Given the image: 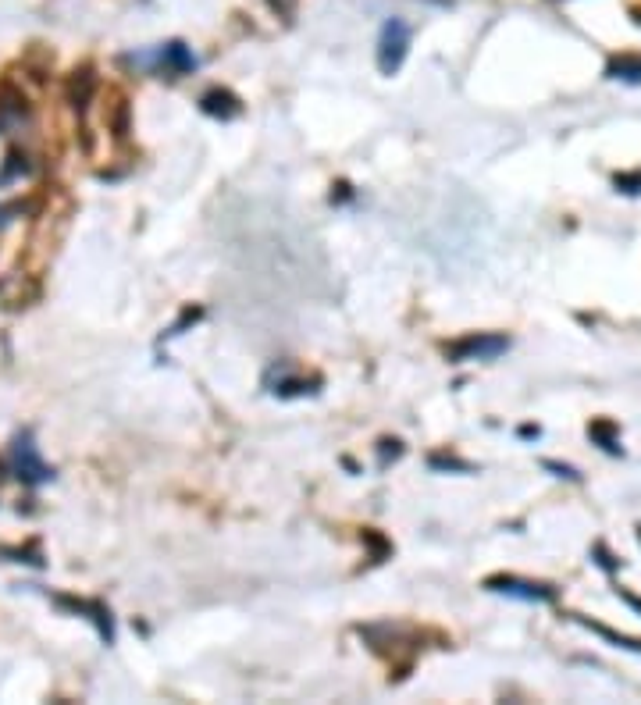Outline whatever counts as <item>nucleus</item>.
<instances>
[{
    "instance_id": "1",
    "label": "nucleus",
    "mask_w": 641,
    "mask_h": 705,
    "mask_svg": "<svg viewBox=\"0 0 641 705\" xmlns=\"http://www.w3.org/2000/svg\"><path fill=\"white\" fill-rule=\"evenodd\" d=\"M510 349V335L499 332H478V335H463V339L449 342L446 360L449 364H471V360H495Z\"/></svg>"
},
{
    "instance_id": "2",
    "label": "nucleus",
    "mask_w": 641,
    "mask_h": 705,
    "mask_svg": "<svg viewBox=\"0 0 641 705\" xmlns=\"http://www.w3.org/2000/svg\"><path fill=\"white\" fill-rule=\"evenodd\" d=\"M11 470H15L25 485H47V481L54 478V467L43 463V456H40V449H36L33 431L29 428L18 431L15 442H11Z\"/></svg>"
},
{
    "instance_id": "3",
    "label": "nucleus",
    "mask_w": 641,
    "mask_h": 705,
    "mask_svg": "<svg viewBox=\"0 0 641 705\" xmlns=\"http://www.w3.org/2000/svg\"><path fill=\"white\" fill-rule=\"evenodd\" d=\"M410 25L403 18H389L382 25V36H378V72L396 75L406 61V50H410Z\"/></svg>"
},
{
    "instance_id": "4",
    "label": "nucleus",
    "mask_w": 641,
    "mask_h": 705,
    "mask_svg": "<svg viewBox=\"0 0 641 705\" xmlns=\"http://www.w3.org/2000/svg\"><path fill=\"white\" fill-rule=\"evenodd\" d=\"M485 588L495 595H510V599H524V602H556V588H552V584L528 581V577H517V574L485 577Z\"/></svg>"
},
{
    "instance_id": "5",
    "label": "nucleus",
    "mask_w": 641,
    "mask_h": 705,
    "mask_svg": "<svg viewBox=\"0 0 641 705\" xmlns=\"http://www.w3.org/2000/svg\"><path fill=\"white\" fill-rule=\"evenodd\" d=\"M54 602L61 609H72V613H82L86 620H90L93 627H97L100 638L111 645L114 641V624H111V609L104 606V602H90V599H68V595H54Z\"/></svg>"
},
{
    "instance_id": "6",
    "label": "nucleus",
    "mask_w": 641,
    "mask_h": 705,
    "mask_svg": "<svg viewBox=\"0 0 641 705\" xmlns=\"http://www.w3.org/2000/svg\"><path fill=\"white\" fill-rule=\"evenodd\" d=\"M157 65L164 68V72H175V75H186V72H193L196 68V54L186 47V43H179V40H171V43H164L161 50H157Z\"/></svg>"
},
{
    "instance_id": "7",
    "label": "nucleus",
    "mask_w": 641,
    "mask_h": 705,
    "mask_svg": "<svg viewBox=\"0 0 641 705\" xmlns=\"http://www.w3.org/2000/svg\"><path fill=\"white\" fill-rule=\"evenodd\" d=\"M588 438H592L595 446L602 449V453L609 456H624V446H620V428L609 417H595L592 424H588Z\"/></svg>"
},
{
    "instance_id": "8",
    "label": "nucleus",
    "mask_w": 641,
    "mask_h": 705,
    "mask_svg": "<svg viewBox=\"0 0 641 705\" xmlns=\"http://www.w3.org/2000/svg\"><path fill=\"white\" fill-rule=\"evenodd\" d=\"M570 620H574V624H581V627H588V631H595L599 638H606L609 645H617V649L641 656V638H627V634L613 631V627H606V624H595V620H588V616H581V613H570Z\"/></svg>"
},
{
    "instance_id": "9",
    "label": "nucleus",
    "mask_w": 641,
    "mask_h": 705,
    "mask_svg": "<svg viewBox=\"0 0 641 705\" xmlns=\"http://www.w3.org/2000/svg\"><path fill=\"white\" fill-rule=\"evenodd\" d=\"M25 114H29V107H25V97L11 86V82H4L0 86V125L8 122H22Z\"/></svg>"
},
{
    "instance_id": "10",
    "label": "nucleus",
    "mask_w": 641,
    "mask_h": 705,
    "mask_svg": "<svg viewBox=\"0 0 641 705\" xmlns=\"http://www.w3.org/2000/svg\"><path fill=\"white\" fill-rule=\"evenodd\" d=\"M606 79L641 82V54H617L606 61Z\"/></svg>"
},
{
    "instance_id": "11",
    "label": "nucleus",
    "mask_w": 641,
    "mask_h": 705,
    "mask_svg": "<svg viewBox=\"0 0 641 705\" xmlns=\"http://www.w3.org/2000/svg\"><path fill=\"white\" fill-rule=\"evenodd\" d=\"M200 104H203V111H207V114H214V118H225V122H228V118H236V114H239V100L232 97V93H228V90H211V93H203Z\"/></svg>"
},
{
    "instance_id": "12",
    "label": "nucleus",
    "mask_w": 641,
    "mask_h": 705,
    "mask_svg": "<svg viewBox=\"0 0 641 705\" xmlns=\"http://www.w3.org/2000/svg\"><path fill=\"white\" fill-rule=\"evenodd\" d=\"M68 97H72V104L79 107V111H86V104H90V97H93V75H90V68H82V72L72 75V82H68Z\"/></svg>"
},
{
    "instance_id": "13",
    "label": "nucleus",
    "mask_w": 641,
    "mask_h": 705,
    "mask_svg": "<svg viewBox=\"0 0 641 705\" xmlns=\"http://www.w3.org/2000/svg\"><path fill=\"white\" fill-rule=\"evenodd\" d=\"M22 175H29V164H25V154H8V161H4V171H0V186H11V182H18Z\"/></svg>"
},
{
    "instance_id": "14",
    "label": "nucleus",
    "mask_w": 641,
    "mask_h": 705,
    "mask_svg": "<svg viewBox=\"0 0 641 705\" xmlns=\"http://www.w3.org/2000/svg\"><path fill=\"white\" fill-rule=\"evenodd\" d=\"M431 470H460V474H474V463H467V460H460V456H446V453H435L431 456Z\"/></svg>"
},
{
    "instance_id": "15",
    "label": "nucleus",
    "mask_w": 641,
    "mask_h": 705,
    "mask_svg": "<svg viewBox=\"0 0 641 705\" xmlns=\"http://www.w3.org/2000/svg\"><path fill=\"white\" fill-rule=\"evenodd\" d=\"M592 560L599 563V567L606 570V574H617V570L624 567V560H617V556L609 552L606 542H595V545H592Z\"/></svg>"
},
{
    "instance_id": "16",
    "label": "nucleus",
    "mask_w": 641,
    "mask_h": 705,
    "mask_svg": "<svg viewBox=\"0 0 641 705\" xmlns=\"http://www.w3.org/2000/svg\"><path fill=\"white\" fill-rule=\"evenodd\" d=\"M613 186H617V193H624V196H638L641 193V171H620V175H613Z\"/></svg>"
},
{
    "instance_id": "17",
    "label": "nucleus",
    "mask_w": 641,
    "mask_h": 705,
    "mask_svg": "<svg viewBox=\"0 0 641 705\" xmlns=\"http://www.w3.org/2000/svg\"><path fill=\"white\" fill-rule=\"evenodd\" d=\"M4 556H11L15 563H33V567H43V556L36 545H29V549H0Z\"/></svg>"
},
{
    "instance_id": "18",
    "label": "nucleus",
    "mask_w": 641,
    "mask_h": 705,
    "mask_svg": "<svg viewBox=\"0 0 641 705\" xmlns=\"http://www.w3.org/2000/svg\"><path fill=\"white\" fill-rule=\"evenodd\" d=\"M545 470H552L556 478H567V481H581V470L570 467V463H560V460H542Z\"/></svg>"
},
{
    "instance_id": "19",
    "label": "nucleus",
    "mask_w": 641,
    "mask_h": 705,
    "mask_svg": "<svg viewBox=\"0 0 641 705\" xmlns=\"http://www.w3.org/2000/svg\"><path fill=\"white\" fill-rule=\"evenodd\" d=\"M378 463H382V467H389V460H399V453H403V446H399L396 438H385L382 442V449H378Z\"/></svg>"
},
{
    "instance_id": "20",
    "label": "nucleus",
    "mask_w": 641,
    "mask_h": 705,
    "mask_svg": "<svg viewBox=\"0 0 641 705\" xmlns=\"http://www.w3.org/2000/svg\"><path fill=\"white\" fill-rule=\"evenodd\" d=\"M617 595L627 602V606H631V609H638V613H641V599H638V595H634V592H627V588H617Z\"/></svg>"
},
{
    "instance_id": "21",
    "label": "nucleus",
    "mask_w": 641,
    "mask_h": 705,
    "mask_svg": "<svg viewBox=\"0 0 641 705\" xmlns=\"http://www.w3.org/2000/svg\"><path fill=\"white\" fill-rule=\"evenodd\" d=\"M538 435H542L538 424H524V428H520V438H538Z\"/></svg>"
},
{
    "instance_id": "22",
    "label": "nucleus",
    "mask_w": 641,
    "mask_h": 705,
    "mask_svg": "<svg viewBox=\"0 0 641 705\" xmlns=\"http://www.w3.org/2000/svg\"><path fill=\"white\" fill-rule=\"evenodd\" d=\"M18 207H0V225H4V221H8V214H15Z\"/></svg>"
},
{
    "instance_id": "23",
    "label": "nucleus",
    "mask_w": 641,
    "mask_h": 705,
    "mask_svg": "<svg viewBox=\"0 0 641 705\" xmlns=\"http://www.w3.org/2000/svg\"><path fill=\"white\" fill-rule=\"evenodd\" d=\"M634 531H638V542H641V524H638V527H634Z\"/></svg>"
}]
</instances>
